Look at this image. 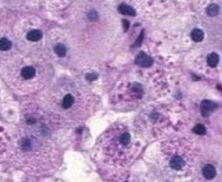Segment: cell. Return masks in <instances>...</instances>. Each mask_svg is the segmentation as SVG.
<instances>
[{
	"instance_id": "6da1fadb",
	"label": "cell",
	"mask_w": 222,
	"mask_h": 182,
	"mask_svg": "<svg viewBox=\"0 0 222 182\" xmlns=\"http://www.w3.org/2000/svg\"><path fill=\"white\" fill-rule=\"evenodd\" d=\"M217 105L210 100H204L200 103V113L204 117H208L216 109Z\"/></svg>"
},
{
	"instance_id": "7a4b0ae2",
	"label": "cell",
	"mask_w": 222,
	"mask_h": 182,
	"mask_svg": "<svg viewBox=\"0 0 222 182\" xmlns=\"http://www.w3.org/2000/svg\"><path fill=\"white\" fill-rule=\"evenodd\" d=\"M135 63L142 67H150L153 64V58L146 53L141 52L135 58Z\"/></svg>"
},
{
	"instance_id": "3957f363",
	"label": "cell",
	"mask_w": 222,
	"mask_h": 182,
	"mask_svg": "<svg viewBox=\"0 0 222 182\" xmlns=\"http://www.w3.org/2000/svg\"><path fill=\"white\" fill-rule=\"evenodd\" d=\"M169 165H170V167H171V168L178 171V170L182 169V168L185 166V160H183L182 157H180L179 155H175L170 160Z\"/></svg>"
},
{
	"instance_id": "277c9868",
	"label": "cell",
	"mask_w": 222,
	"mask_h": 182,
	"mask_svg": "<svg viewBox=\"0 0 222 182\" xmlns=\"http://www.w3.org/2000/svg\"><path fill=\"white\" fill-rule=\"evenodd\" d=\"M202 173H203V176L206 179H212L216 175V169L213 165L208 164V165H206V166L203 168Z\"/></svg>"
},
{
	"instance_id": "5b68a950",
	"label": "cell",
	"mask_w": 222,
	"mask_h": 182,
	"mask_svg": "<svg viewBox=\"0 0 222 182\" xmlns=\"http://www.w3.org/2000/svg\"><path fill=\"white\" fill-rule=\"evenodd\" d=\"M118 11L123 15H128V16H134L136 15V12L134 10V8L126 4H121L118 6Z\"/></svg>"
},
{
	"instance_id": "8992f818",
	"label": "cell",
	"mask_w": 222,
	"mask_h": 182,
	"mask_svg": "<svg viewBox=\"0 0 222 182\" xmlns=\"http://www.w3.org/2000/svg\"><path fill=\"white\" fill-rule=\"evenodd\" d=\"M42 37H43L42 32L40 30H30L27 34V36H26L27 39L30 40V41H32V42H36V41L40 40L42 38Z\"/></svg>"
},
{
	"instance_id": "52a82bcc",
	"label": "cell",
	"mask_w": 222,
	"mask_h": 182,
	"mask_svg": "<svg viewBox=\"0 0 222 182\" xmlns=\"http://www.w3.org/2000/svg\"><path fill=\"white\" fill-rule=\"evenodd\" d=\"M36 74V70L34 69L32 66H27V67H24L22 71H21V75L24 79H31Z\"/></svg>"
},
{
	"instance_id": "ba28073f",
	"label": "cell",
	"mask_w": 222,
	"mask_h": 182,
	"mask_svg": "<svg viewBox=\"0 0 222 182\" xmlns=\"http://www.w3.org/2000/svg\"><path fill=\"white\" fill-rule=\"evenodd\" d=\"M191 37H192V39L194 41V42H201L204 38V33L200 29H194L192 33H191Z\"/></svg>"
},
{
	"instance_id": "9c48e42d",
	"label": "cell",
	"mask_w": 222,
	"mask_h": 182,
	"mask_svg": "<svg viewBox=\"0 0 222 182\" xmlns=\"http://www.w3.org/2000/svg\"><path fill=\"white\" fill-rule=\"evenodd\" d=\"M73 103H74V97H73L71 95L68 94V95H66L63 97V99L62 106H63L64 108H70L73 105Z\"/></svg>"
},
{
	"instance_id": "30bf717a",
	"label": "cell",
	"mask_w": 222,
	"mask_h": 182,
	"mask_svg": "<svg viewBox=\"0 0 222 182\" xmlns=\"http://www.w3.org/2000/svg\"><path fill=\"white\" fill-rule=\"evenodd\" d=\"M218 62H219V56L217 53L213 52L208 56V63L210 67H212V68L215 67V66L218 64Z\"/></svg>"
},
{
	"instance_id": "8fae6325",
	"label": "cell",
	"mask_w": 222,
	"mask_h": 182,
	"mask_svg": "<svg viewBox=\"0 0 222 182\" xmlns=\"http://www.w3.org/2000/svg\"><path fill=\"white\" fill-rule=\"evenodd\" d=\"M54 51H55V53H56L58 57H64V56L66 55L67 49H66V47L64 46V44H63V43H57V44H56V46L54 47Z\"/></svg>"
},
{
	"instance_id": "7c38bea8",
	"label": "cell",
	"mask_w": 222,
	"mask_h": 182,
	"mask_svg": "<svg viewBox=\"0 0 222 182\" xmlns=\"http://www.w3.org/2000/svg\"><path fill=\"white\" fill-rule=\"evenodd\" d=\"M11 48V42L5 38V37H3L0 39V51H9V49Z\"/></svg>"
},
{
	"instance_id": "4fadbf2b",
	"label": "cell",
	"mask_w": 222,
	"mask_h": 182,
	"mask_svg": "<svg viewBox=\"0 0 222 182\" xmlns=\"http://www.w3.org/2000/svg\"><path fill=\"white\" fill-rule=\"evenodd\" d=\"M131 141V135L128 132H125V133L122 134L119 137V142H120L121 145L123 146H127L130 143Z\"/></svg>"
},
{
	"instance_id": "5bb4252c",
	"label": "cell",
	"mask_w": 222,
	"mask_h": 182,
	"mask_svg": "<svg viewBox=\"0 0 222 182\" xmlns=\"http://www.w3.org/2000/svg\"><path fill=\"white\" fill-rule=\"evenodd\" d=\"M219 6L215 4H211L208 8H207V14L209 16H215L219 13Z\"/></svg>"
},
{
	"instance_id": "9a60e30c",
	"label": "cell",
	"mask_w": 222,
	"mask_h": 182,
	"mask_svg": "<svg viewBox=\"0 0 222 182\" xmlns=\"http://www.w3.org/2000/svg\"><path fill=\"white\" fill-rule=\"evenodd\" d=\"M193 131L194 132L195 134H197V135H203L206 134V132H207L206 127H205L204 125H202V124H197V125L194 127Z\"/></svg>"
},
{
	"instance_id": "2e32d148",
	"label": "cell",
	"mask_w": 222,
	"mask_h": 182,
	"mask_svg": "<svg viewBox=\"0 0 222 182\" xmlns=\"http://www.w3.org/2000/svg\"><path fill=\"white\" fill-rule=\"evenodd\" d=\"M89 18H90V20H92V21L96 20L97 19V13L95 11H91L89 14Z\"/></svg>"
},
{
	"instance_id": "e0dca14e",
	"label": "cell",
	"mask_w": 222,
	"mask_h": 182,
	"mask_svg": "<svg viewBox=\"0 0 222 182\" xmlns=\"http://www.w3.org/2000/svg\"><path fill=\"white\" fill-rule=\"evenodd\" d=\"M97 76H98V75H97L96 73L93 72V73L88 74V75L86 76V78H87L89 81H93V80H96V79L97 78Z\"/></svg>"
},
{
	"instance_id": "ac0fdd59",
	"label": "cell",
	"mask_w": 222,
	"mask_h": 182,
	"mask_svg": "<svg viewBox=\"0 0 222 182\" xmlns=\"http://www.w3.org/2000/svg\"><path fill=\"white\" fill-rule=\"evenodd\" d=\"M123 23H124V27H125L124 30H125V31H127V30H128V29L129 24H128V22L127 20H123Z\"/></svg>"
},
{
	"instance_id": "d6986e66",
	"label": "cell",
	"mask_w": 222,
	"mask_h": 182,
	"mask_svg": "<svg viewBox=\"0 0 222 182\" xmlns=\"http://www.w3.org/2000/svg\"><path fill=\"white\" fill-rule=\"evenodd\" d=\"M125 182H128V181H125Z\"/></svg>"
}]
</instances>
